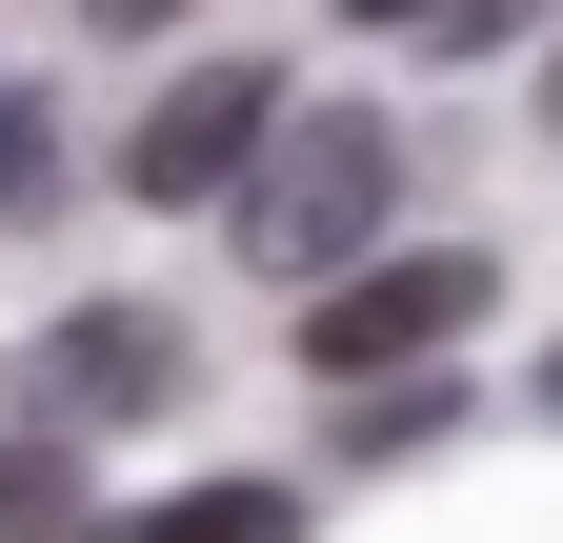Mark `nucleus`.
I'll return each mask as SVG.
<instances>
[{
    "label": "nucleus",
    "mask_w": 563,
    "mask_h": 543,
    "mask_svg": "<svg viewBox=\"0 0 563 543\" xmlns=\"http://www.w3.org/2000/svg\"><path fill=\"white\" fill-rule=\"evenodd\" d=\"M342 21H383V41H402V21H422V0H342Z\"/></svg>",
    "instance_id": "9b49d317"
},
{
    "label": "nucleus",
    "mask_w": 563,
    "mask_h": 543,
    "mask_svg": "<svg viewBox=\"0 0 563 543\" xmlns=\"http://www.w3.org/2000/svg\"><path fill=\"white\" fill-rule=\"evenodd\" d=\"M81 21H101V41H162V21H181V0H81Z\"/></svg>",
    "instance_id": "9d476101"
},
{
    "label": "nucleus",
    "mask_w": 563,
    "mask_h": 543,
    "mask_svg": "<svg viewBox=\"0 0 563 543\" xmlns=\"http://www.w3.org/2000/svg\"><path fill=\"white\" fill-rule=\"evenodd\" d=\"M242 201V242L282 262V282H342L383 222H402V121L383 101H322V121H262V162L222 181Z\"/></svg>",
    "instance_id": "f257e3e1"
},
{
    "label": "nucleus",
    "mask_w": 563,
    "mask_h": 543,
    "mask_svg": "<svg viewBox=\"0 0 563 543\" xmlns=\"http://www.w3.org/2000/svg\"><path fill=\"white\" fill-rule=\"evenodd\" d=\"M181 402V322L162 302H81V322H41V363H21V423H162Z\"/></svg>",
    "instance_id": "7ed1b4c3"
},
{
    "label": "nucleus",
    "mask_w": 563,
    "mask_h": 543,
    "mask_svg": "<svg viewBox=\"0 0 563 543\" xmlns=\"http://www.w3.org/2000/svg\"><path fill=\"white\" fill-rule=\"evenodd\" d=\"M483 302H504V262L483 242H363L342 282L302 302V383H402V363H463Z\"/></svg>",
    "instance_id": "f03ea898"
},
{
    "label": "nucleus",
    "mask_w": 563,
    "mask_h": 543,
    "mask_svg": "<svg viewBox=\"0 0 563 543\" xmlns=\"http://www.w3.org/2000/svg\"><path fill=\"white\" fill-rule=\"evenodd\" d=\"M262 121H282L262 60H181V81L121 121V201H222V181L262 162Z\"/></svg>",
    "instance_id": "20e7f679"
},
{
    "label": "nucleus",
    "mask_w": 563,
    "mask_h": 543,
    "mask_svg": "<svg viewBox=\"0 0 563 543\" xmlns=\"http://www.w3.org/2000/svg\"><path fill=\"white\" fill-rule=\"evenodd\" d=\"M41 181H60V121H41V81H0V222H21Z\"/></svg>",
    "instance_id": "6e6552de"
},
{
    "label": "nucleus",
    "mask_w": 563,
    "mask_h": 543,
    "mask_svg": "<svg viewBox=\"0 0 563 543\" xmlns=\"http://www.w3.org/2000/svg\"><path fill=\"white\" fill-rule=\"evenodd\" d=\"M523 21H543V0H422L402 41H422V60H483V41H523Z\"/></svg>",
    "instance_id": "1a4fd4ad"
},
{
    "label": "nucleus",
    "mask_w": 563,
    "mask_h": 543,
    "mask_svg": "<svg viewBox=\"0 0 563 543\" xmlns=\"http://www.w3.org/2000/svg\"><path fill=\"white\" fill-rule=\"evenodd\" d=\"M0 543H81V463H60V423L0 443Z\"/></svg>",
    "instance_id": "423d86ee"
},
{
    "label": "nucleus",
    "mask_w": 563,
    "mask_h": 543,
    "mask_svg": "<svg viewBox=\"0 0 563 543\" xmlns=\"http://www.w3.org/2000/svg\"><path fill=\"white\" fill-rule=\"evenodd\" d=\"M443 423H463V402L422 383V363H402V383H342V463H422Z\"/></svg>",
    "instance_id": "39448f33"
},
{
    "label": "nucleus",
    "mask_w": 563,
    "mask_h": 543,
    "mask_svg": "<svg viewBox=\"0 0 563 543\" xmlns=\"http://www.w3.org/2000/svg\"><path fill=\"white\" fill-rule=\"evenodd\" d=\"M543 121H563V60H543Z\"/></svg>",
    "instance_id": "f8f14e48"
},
{
    "label": "nucleus",
    "mask_w": 563,
    "mask_h": 543,
    "mask_svg": "<svg viewBox=\"0 0 563 543\" xmlns=\"http://www.w3.org/2000/svg\"><path fill=\"white\" fill-rule=\"evenodd\" d=\"M543 402H563V363H543Z\"/></svg>",
    "instance_id": "ddd939ff"
},
{
    "label": "nucleus",
    "mask_w": 563,
    "mask_h": 543,
    "mask_svg": "<svg viewBox=\"0 0 563 543\" xmlns=\"http://www.w3.org/2000/svg\"><path fill=\"white\" fill-rule=\"evenodd\" d=\"M121 543H302V484H201V503L121 523Z\"/></svg>",
    "instance_id": "0eeeda50"
}]
</instances>
